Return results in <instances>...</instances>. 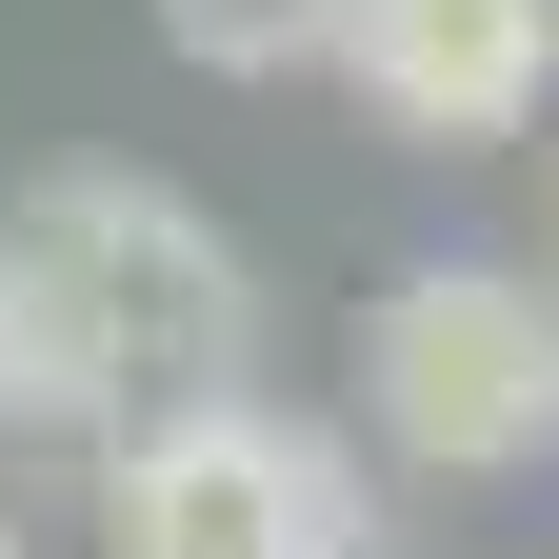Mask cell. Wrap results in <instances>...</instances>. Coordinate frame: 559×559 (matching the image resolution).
<instances>
[{"label":"cell","mask_w":559,"mask_h":559,"mask_svg":"<svg viewBox=\"0 0 559 559\" xmlns=\"http://www.w3.org/2000/svg\"><path fill=\"white\" fill-rule=\"evenodd\" d=\"M320 21H340V0H160V40L200 60V81H300Z\"/></svg>","instance_id":"cell-5"},{"label":"cell","mask_w":559,"mask_h":559,"mask_svg":"<svg viewBox=\"0 0 559 559\" xmlns=\"http://www.w3.org/2000/svg\"><path fill=\"white\" fill-rule=\"evenodd\" d=\"M360 419L419 479H539L559 460V300L520 260H419L360 320Z\"/></svg>","instance_id":"cell-3"},{"label":"cell","mask_w":559,"mask_h":559,"mask_svg":"<svg viewBox=\"0 0 559 559\" xmlns=\"http://www.w3.org/2000/svg\"><path fill=\"white\" fill-rule=\"evenodd\" d=\"M0 559H21V539H0Z\"/></svg>","instance_id":"cell-6"},{"label":"cell","mask_w":559,"mask_h":559,"mask_svg":"<svg viewBox=\"0 0 559 559\" xmlns=\"http://www.w3.org/2000/svg\"><path fill=\"white\" fill-rule=\"evenodd\" d=\"M360 460L320 419H280L260 380L160 400L100 440V559H360Z\"/></svg>","instance_id":"cell-2"},{"label":"cell","mask_w":559,"mask_h":559,"mask_svg":"<svg viewBox=\"0 0 559 559\" xmlns=\"http://www.w3.org/2000/svg\"><path fill=\"white\" fill-rule=\"evenodd\" d=\"M320 60H340L400 140H520V120L559 100V0H340Z\"/></svg>","instance_id":"cell-4"},{"label":"cell","mask_w":559,"mask_h":559,"mask_svg":"<svg viewBox=\"0 0 559 559\" xmlns=\"http://www.w3.org/2000/svg\"><path fill=\"white\" fill-rule=\"evenodd\" d=\"M260 360V280L180 180H40L0 221V419L120 440L160 400H221Z\"/></svg>","instance_id":"cell-1"}]
</instances>
